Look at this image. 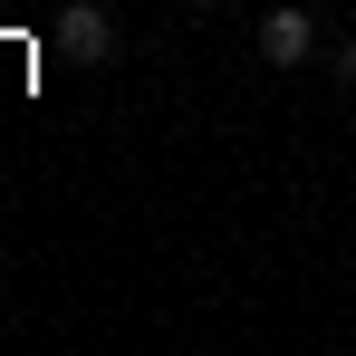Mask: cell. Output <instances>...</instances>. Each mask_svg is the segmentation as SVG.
Here are the masks:
<instances>
[{"mask_svg": "<svg viewBox=\"0 0 356 356\" xmlns=\"http://www.w3.org/2000/svg\"><path fill=\"white\" fill-rule=\"evenodd\" d=\"M58 49L77 67H106L116 58V10H106V0H67L58 10Z\"/></svg>", "mask_w": 356, "mask_h": 356, "instance_id": "cell-1", "label": "cell"}, {"mask_svg": "<svg viewBox=\"0 0 356 356\" xmlns=\"http://www.w3.org/2000/svg\"><path fill=\"white\" fill-rule=\"evenodd\" d=\"M308 49H318V19H308L298 0H280V10L260 19V58L270 67H308Z\"/></svg>", "mask_w": 356, "mask_h": 356, "instance_id": "cell-2", "label": "cell"}, {"mask_svg": "<svg viewBox=\"0 0 356 356\" xmlns=\"http://www.w3.org/2000/svg\"><path fill=\"white\" fill-rule=\"evenodd\" d=\"M327 77H337V87H356V39H337V49H327Z\"/></svg>", "mask_w": 356, "mask_h": 356, "instance_id": "cell-3", "label": "cell"}]
</instances>
